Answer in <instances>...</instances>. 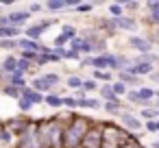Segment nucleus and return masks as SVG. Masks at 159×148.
<instances>
[{"instance_id":"obj_1","label":"nucleus","mask_w":159,"mask_h":148,"mask_svg":"<svg viewBox=\"0 0 159 148\" xmlns=\"http://www.w3.org/2000/svg\"><path fill=\"white\" fill-rule=\"evenodd\" d=\"M89 128L92 122L85 115H74L72 122H68L63 128V148H81V141Z\"/></svg>"},{"instance_id":"obj_2","label":"nucleus","mask_w":159,"mask_h":148,"mask_svg":"<svg viewBox=\"0 0 159 148\" xmlns=\"http://www.w3.org/2000/svg\"><path fill=\"white\" fill-rule=\"evenodd\" d=\"M63 128L66 124L57 120H48L39 124V139L44 148H63Z\"/></svg>"},{"instance_id":"obj_3","label":"nucleus","mask_w":159,"mask_h":148,"mask_svg":"<svg viewBox=\"0 0 159 148\" xmlns=\"http://www.w3.org/2000/svg\"><path fill=\"white\" fill-rule=\"evenodd\" d=\"M100 133H102V146L100 148H122V144L129 139V131L120 128L113 122L102 124L100 126Z\"/></svg>"},{"instance_id":"obj_4","label":"nucleus","mask_w":159,"mask_h":148,"mask_svg":"<svg viewBox=\"0 0 159 148\" xmlns=\"http://www.w3.org/2000/svg\"><path fill=\"white\" fill-rule=\"evenodd\" d=\"M102 146V133H100V126H94L85 133L83 141H81V148H100Z\"/></svg>"},{"instance_id":"obj_5","label":"nucleus","mask_w":159,"mask_h":148,"mask_svg":"<svg viewBox=\"0 0 159 148\" xmlns=\"http://www.w3.org/2000/svg\"><path fill=\"white\" fill-rule=\"evenodd\" d=\"M48 26H52V20H46V22H42V24L26 26L24 37H26V39H31V42H39V39H42V35H44V31H46Z\"/></svg>"},{"instance_id":"obj_6","label":"nucleus","mask_w":159,"mask_h":148,"mask_svg":"<svg viewBox=\"0 0 159 148\" xmlns=\"http://www.w3.org/2000/svg\"><path fill=\"white\" fill-rule=\"evenodd\" d=\"M120 120H122V124H124V131H129V133H137V131H142V126H144V122H142L137 115L126 113V111L120 113Z\"/></svg>"},{"instance_id":"obj_7","label":"nucleus","mask_w":159,"mask_h":148,"mask_svg":"<svg viewBox=\"0 0 159 148\" xmlns=\"http://www.w3.org/2000/svg\"><path fill=\"white\" fill-rule=\"evenodd\" d=\"M129 46L135 48L139 55H144V52H152V44H150V39L139 37V35H131V37H129Z\"/></svg>"},{"instance_id":"obj_8","label":"nucleus","mask_w":159,"mask_h":148,"mask_svg":"<svg viewBox=\"0 0 159 148\" xmlns=\"http://www.w3.org/2000/svg\"><path fill=\"white\" fill-rule=\"evenodd\" d=\"M9 18V26H16V29H22V24H26L31 20V13L29 11H13L7 16Z\"/></svg>"},{"instance_id":"obj_9","label":"nucleus","mask_w":159,"mask_h":148,"mask_svg":"<svg viewBox=\"0 0 159 148\" xmlns=\"http://www.w3.org/2000/svg\"><path fill=\"white\" fill-rule=\"evenodd\" d=\"M20 98L29 100L31 105H42V102H44V96H42V94H37L35 89H31L29 85H26L24 89H20Z\"/></svg>"},{"instance_id":"obj_10","label":"nucleus","mask_w":159,"mask_h":148,"mask_svg":"<svg viewBox=\"0 0 159 148\" xmlns=\"http://www.w3.org/2000/svg\"><path fill=\"white\" fill-rule=\"evenodd\" d=\"M26 126H29V120H24V118H22V120H16V118H11V120L7 122V131H9L11 135L16 133L18 137L24 133V128H26Z\"/></svg>"},{"instance_id":"obj_11","label":"nucleus","mask_w":159,"mask_h":148,"mask_svg":"<svg viewBox=\"0 0 159 148\" xmlns=\"http://www.w3.org/2000/svg\"><path fill=\"white\" fill-rule=\"evenodd\" d=\"M92 68L100 72H109V52H102L98 57H92Z\"/></svg>"},{"instance_id":"obj_12","label":"nucleus","mask_w":159,"mask_h":148,"mask_svg":"<svg viewBox=\"0 0 159 148\" xmlns=\"http://www.w3.org/2000/svg\"><path fill=\"white\" fill-rule=\"evenodd\" d=\"M31 89H35L37 94H42V96H48V94H52V87L42 78V76H37V78H33V83L29 85Z\"/></svg>"},{"instance_id":"obj_13","label":"nucleus","mask_w":159,"mask_h":148,"mask_svg":"<svg viewBox=\"0 0 159 148\" xmlns=\"http://www.w3.org/2000/svg\"><path fill=\"white\" fill-rule=\"evenodd\" d=\"M100 98H102L105 102H109V105H122L120 98L111 92V85H109V83H107V85H100Z\"/></svg>"},{"instance_id":"obj_14","label":"nucleus","mask_w":159,"mask_h":148,"mask_svg":"<svg viewBox=\"0 0 159 148\" xmlns=\"http://www.w3.org/2000/svg\"><path fill=\"white\" fill-rule=\"evenodd\" d=\"M116 26H118V29H122V31L133 33V31L137 29V22H135L131 16H122V18H118V20H116Z\"/></svg>"},{"instance_id":"obj_15","label":"nucleus","mask_w":159,"mask_h":148,"mask_svg":"<svg viewBox=\"0 0 159 148\" xmlns=\"http://www.w3.org/2000/svg\"><path fill=\"white\" fill-rule=\"evenodd\" d=\"M16 70H18V59L16 57H7L2 63H0V74H9L11 76Z\"/></svg>"},{"instance_id":"obj_16","label":"nucleus","mask_w":159,"mask_h":148,"mask_svg":"<svg viewBox=\"0 0 159 148\" xmlns=\"http://www.w3.org/2000/svg\"><path fill=\"white\" fill-rule=\"evenodd\" d=\"M102 107V102L98 100V98H92V96H85V98H81L79 100V109H100Z\"/></svg>"},{"instance_id":"obj_17","label":"nucleus","mask_w":159,"mask_h":148,"mask_svg":"<svg viewBox=\"0 0 159 148\" xmlns=\"http://www.w3.org/2000/svg\"><path fill=\"white\" fill-rule=\"evenodd\" d=\"M9 85H13V87H18V89H24L26 87V78H24V72H20V70H16L11 76H9Z\"/></svg>"},{"instance_id":"obj_18","label":"nucleus","mask_w":159,"mask_h":148,"mask_svg":"<svg viewBox=\"0 0 159 148\" xmlns=\"http://www.w3.org/2000/svg\"><path fill=\"white\" fill-rule=\"evenodd\" d=\"M22 35V29H16V26H5L0 29V39H16Z\"/></svg>"},{"instance_id":"obj_19","label":"nucleus","mask_w":159,"mask_h":148,"mask_svg":"<svg viewBox=\"0 0 159 148\" xmlns=\"http://www.w3.org/2000/svg\"><path fill=\"white\" fill-rule=\"evenodd\" d=\"M37 46H39V42H31V39H26V37H20V39H18V48H20V50L37 52Z\"/></svg>"},{"instance_id":"obj_20","label":"nucleus","mask_w":159,"mask_h":148,"mask_svg":"<svg viewBox=\"0 0 159 148\" xmlns=\"http://www.w3.org/2000/svg\"><path fill=\"white\" fill-rule=\"evenodd\" d=\"M44 102L48 105V107H52V109H59V107H63V96H59V94H48V96H44Z\"/></svg>"},{"instance_id":"obj_21","label":"nucleus","mask_w":159,"mask_h":148,"mask_svg":"<svg viewBox=\"0 0 159 148\" xmlns=\"http://www.w3.org/2000/svg\"><path fill=\"white\" fill-rule=\"evenodd\" d=\"M46 9L52 11V13H57V11L66 9V0H50V2H46Z\"/></svg>"},{"instance_id":"obj_22","label":"nucleus","mask_w":159,"mask_h":148,"mask_svg":"<svg viewBox=\"0 0 159 148\" xmlns=\"http://www.w3.org/2000/svg\"><path fill=\"white\" fill-rule=\"evenodd\" d=\"M61 35H63L68 42H72V39H76V29L70 26V24H63V26H61Z\"/></svg>"},{"instance_id":"obj_23","label":"nucleus","mask_w":159,"mask_h":148,"mask_svg":"<svg viewBox=\"0 0 159 148\" xmlns=\"http://www.w3.org/2000/svg\"><path fill=\"white\" fill-rule=\"evenodd\" d=\"M109 85H111V92H113L118 98H120V96H126V92H129V89H126V85H124V83H120V81L109 83Z\"/></svg>"},{"instance_id":"obj_24","label":"nucleus","mask_w":159,"mask_h":148,"mask_svg":"<svg viewBox=\"0 0 159 148\" xmlns=\"http://www.w3.org/2000/svg\"><path fill=\"white\" fill-rule=\"evenodd\" d=\"M109 13H111V18H113V20H118V18H122V16H124V9H122V5H120V2H113V5H109Z\"/></svg>"},{"instance_id":"obj_25","label":"nucleus","mask_w":159,"mask_h":148,"mask_svg":"<svg viewBox=\"0 0 159 148\" xmlns=\"http://www.w3.org/2000/svg\"><path fill=\"white\" fill-rule=\"evenodd\" d=\"M92 78H94L96 83H98V81H102V83L107 85V83H111V72H100V70H94V76H92Z\"/></svg>"},{"instance_id":"obj_26","label":"nucleus","mask_w":159,"mask_h":148,"mask_svg":"<svg viewBox=\"0 0 159 148\" xmlns=\"http://www.w3.org/2000/svg\"><path fill=\"white\" fill-rule=\"evenodd\" d=\"M100 26H102V29H105L109 35H113V33L118 31V26H116V20H113V18H109V20H102V22H100Z\"/></svg>"},{"instance_id":"obj_27","label":"nucleus","mask_w":159,"mask_h":148,"mask_svg":"<svg viewBox=\"0 0 159 148\" xmlns=\"http://www.w3.org/2000/svg\"><path fill=\"white\" fill-rule=\"evenodd\" d=\"M137 76H133V74H129V72H120V83H124V85H137Z\"/></svg>"},{"instance_id":"obj_28","label":"nucleus","mask_w":159,"mask_h":148,"mask_svg":"<svg viewBox=\"0 0 159 148\" xmlns=\"http://www.w3.org/2000/svg\"><path fill=\"white\" fill-rule=\"evenodd\" d=\"M122 148H142V144H139V139H137L133 133H129V139L122 144Z\"/></svg>"},{"instance_id":"obj_29","label":"nucleus","mask_w":159,"mask_h":148,"mask_svg":"<svg viewBox=\"0 0 159 148\" xmlns=\"http://www.w3.org/2000/svg\"><path fill=\"white\" fill-rule=\"evenodd\" d=\"M102 109H105L107 113H111V115H120V113H122V105H109V102H105Z\"/></svg>"},{"instance_id":"obj_30","label":"nucleus","mask_w":159,"mask_h":148,"mask_svg":"<svg viewBox=\"0 0 159 148\" xmlns=\"http://www.w3.org/2000/svg\"><path fill=\"white\" fill-rule=\"evenodd\" d=\"M100 85L94 81V78H87V81H83V85H81V89L83 92H94V89H98Z\"/></svg>"},{"instance_id":"obj_31","label":"nucleus","mask_w":159,"mask_h":148,"mask_svg":"<svg viewBox=\"0 0 159 148\" xmlns=\"http://www.w3.org/2000/svg\"><path fill=\"white\" fill-rule=\"evenodd\" d=\"M2 94H5V96H9V98H20V89H18V87H13V85H5Z\"/></svg>"},{"instance_id":"obj_32","label":"nucleus","mask_w":159,"mask_h":148,"mask_svg":"<svg viewBox=\"0 0 159 148\" xmlns=\"http://www.w3.org/2000/svg\"><path fill=\"white\" fill-rule=\"evenodd\" d=\"M63 107L68 109H79V100L74 96H63Z\"/></svg>"},{"instance_id":"obj_33","label":"nucleus","mask_w":159,"mask_h":148,"mask_svg":"<svg viewBox=\"0 0 159 148\" xmlns=\"http://www.w3.org/2000/svg\"><path fill=\"white\" fill-rule=\"evenodd\" d=\"M0 48L2 50H13V48H18V42L16 39H0Z\"/></svg>"},{"instance_id":"obj_34","label":"nucleus","mask_w":159,"mask_h":148,"mask_svg":"<svg viewBox=\"0 0 159 148\" xmlns=\"http://www.w3.org/2000/svg\"><path fill=\"white\" fill-rule=\"evenodd\" d=\"M66 85H68V87H72V89H81V85H83V81H81L79 76H70V78L66 81Z\"/></svg>"},{"instance_id":"obj_35","label":"nucleus","mask_w":159,"mask_h":148,"mask_svg":"<svg viewBox=\"0 0 159 148\" xmlns=\"http://www.w3.org/2000/svg\"><path fill=\"white\" fill-rule=\"evenodd\" d=\"M139 118H142V120H146V122H150V120H155V118H157V113H155V109H142Z\"/></svg>"},{"instance_id":"obj_36","label":"nucleus","mask_w":159,"mask_h":148,"mask_svg":"<svg viewBox=\"0 0 159 148\" xmlns=\"http://www.w3.org/2000/svg\"><path fill=\"white\" fill-rule=\"evenodd\" d=\"M79 52H81V55H92V44H89L85 37L81 39V48H79Z\"/></svg>"},{"instance_id":"obj_37","label":"nucleus","mask_w":159,"mask_h":148,"mask_svg":"<svg viewBox=\"0 0 159 148\" xmlns=\"http://www.w3.org/2000/svg\"><path fill=\"white\" fill-rule=\"evenodd\" d=\"M42 78H44L50 87H52V85H59V81H61V78H59V74H44Z\"/></svg>"},{"instance_id":"obj_38","label":"nucleus","mask_w":159,"mask_h":148,"mask_svg":"<svg viewBox=\"0 0 159 148\" xmlns=\"http://www.w3.org/2000/svg\"><path fill=\"white\" fill-rule=\"evenodd\" d=\"M11 139H13V135L7 128H0V144H9Z\"/></svg>"},{"instance_id":"obj_39","label":"nucleus","mask_w":159,"mask_h":148,"mask_svg":"<svg viewBox=\"0 0 159 148\" xmlns=\"http://www.w3.org/2000/svg\"><path fill=\"white\" fill-rule=\"evenodd\" d=\"M126 100L129 102H133V105H142V100H139V96H137V92H126Z\"/></svg>"},{"instance_id":"obj_40","label":"nucleus","mask_w":159,"mask_h":148,"mask_svg":"<svg viewBox=\"0 0 159 148\" xmlns=\"http://www.w3.org/2000/svg\"><path fill=\"white\" fill-rule=\"evenodd\" d=\"M63 59H70V61H81V52H76V50H70L68 48V52H66V57Z\"/></svg>"},{"instance_id":"obj_41","label":"nucleus","mask_w":159,"mask_h":148,"mask_svg":"<svg viewBox=\"0 0 159 148\" xmlns=\"http://www.w3.org/2000/svg\"><path fill=\"white\" fill-rule=\"evenodd\" d=\"M18 107H20V111H31L33 109V105L29 100H24V98H18Z\"/></svg>"},{"instance_id":"obj_42","label":"nucleus","mask_w":159,"mask_h":148,"mask_svg":"<svg viewBox=\"0 0 159 148\" xmlns=\"http://www.w3.org/2000/svg\"><path fill=\"white\" fill-rule=\"evenodd\" d=\"M92 9H94V5H89V2H81V5L76 7V11H79V13H89Z\"/></svg>"},{"instance_id":"obj_43","label":"nucleus","mask_w":159,"mask_h":148,"mask_svg":"<svg viewBox=\"0 0 159 148\" xmlns=\"http://www.w3.org/2000/svg\"><path fill=\"white\" fill-rule=\"evenodd\" d=\"M18 70L20 72H26V70H31V63L24 61V59H18Z\"/></svg>"},{"instance_id":"obj_44","label":"nucleus","mask_w":159,"mask_h":148,"mask_svg":"<svg viewBox=\"0 0 159 148\" xmlns=\"http://www.w3.org/2000/svg\"><path fill=\"white\" fill-rule=\"evenodd\" d=\"M120 5H122V9H129V11H133V9L139 7V2H133V0H131V2H120Z\"/></svg>"},{"instance_id":"obj_45","label":"nucleus","mask_w":159,"mask_h":148,"mask_svg":"<svg viewBox=\"0 0 159 148\" xmlns=\"http://www.w3.org/2000/svg\"><path fill=\"white\" fill-rule=\"evenodd\" d=\"M42 9H44V5H39V2H33V5L29 7V13L33 16V13H37V11H42Z\"/></svg>"},{"instance_id":"obj_46","label":"nucleus","mask_w":159,"mask_h":148,"mask_svg":"<svg viewBox=\"0 0 159 148\" xmlns=\"http://www.w3.org/2000/svg\"><path fill=\"white\" fill-rule=\"evenodd\" d=\"M35 63H37V65H46V63H50V61H48V55H37Z\"/></svg>"},{"instance_id":"obj_47","label":"nucleus","mask_w":159,"mask_h":148,"mask_svg":"<svg viewBox=\"0 0 159 148\" xmlns=\"http://www.w3.org/2000/svg\"><path fill=\"white\" fill-rule=\"evenodd\" d=\"M144 126H146V131H148V133H159V131H157V124H155V120H150V122H146Z\"/></svg>"},{"instance_id":"obj_48","label":"nucleus","mask_w":159,"mask_h":148,"mask_svg":"<svg viewBox=\"0 0 159 148\" xmlns=\"http://www.w3.org/2000/svg\"><path fill=\"white\" fill-rule=\"evenodd\" d=\"M148 20H150L152 24H159V9H157V11H150V16H148Z\"/></svg>"},{"instance_id":"obj_49","label":"nucleus","mask_w":159,"mask_h":148,"mask_svg":"<svg viewBox=\"0 0 159 148\" xmlns=\"http://www.w3.org/2000/svg\"><path fill=\"white\" fill-rule=\"evenodd\" d=\"M5 26H9V18L7 16H0V29H5Z\"/></svg>"},{"instance_id":"obj_50","label":"nucleus","mask_w":159,"mask_h":148,"mask_svg":"<svg viewBox=\"0 0 159 148\" xmlns=\"http://www.w3.org/2000/svg\"><path fill=\"white\" fill-rule=\"evenodd\" d=\"M81 65H83V68L92 65V57H83V59H81Z\"/></svg>"},{"instance_id":"obj_51","label":"nucleus","mask_w":159,"mask_h":148,"mask_svg":"<svg viewBox=\"0 0 159 148\" xmlns=\"http://www.w3.org/2000/svg\"><path fill=\"white\" fill-rule=\"evenodd\" d=\"M150 78H152V81H155V83H159V72H157V70H155V72H152V74H150Z\"/></svg>"},{"instance_id":"obj_52","label":"nucleus","mask_w":159,"mask_h":148,"mask_svg":"<svg viewBox=\"0 0 159 148\" xmlns=\"http://www.w3.org/2000/svg\"><path fill=\"white\" fill-rule=\"evenodd\" d=\"M155 124H157V131H159V118H157V120H155Z\"/></svg>"},{"instance_id":"obj_53","label":"nucleus","mask_w":159,"mask_h":148,"mask_svg":"<svg viewBox=\"0 0 159 148\" xmlns=\"http://www.w3.org/2000/svg\"><path fill=\"white\" fill-rule=\"evenodd\" d=\"M152 148H159V141H155V144H152Z\"/></svg>"},{"instance_id":"obj_54","label":"nucleus","mask_w":159,"mask_h":148,"mask_svg":"<svg viewBox=\"0 0 159 148\" xmlns=\"http://www.w3.org/2000/svg\"><path fill=\"white\" fill-rule=\"evenodd\" d=\"M155 113H157V118H159V107H157V109H155Z\"/></svg>"},{"instance_id":"obj_55","label":"nucleus","mask_w":159,"mask_h":148,"mask_svg":"<svg viewBox=\"0 0 159 148\" xmlns=\"http://www.w3.org/2000/svg\"><path fill=\"white\" fill-rule=\"evenodd\" d=\"M157 37H159V29H157Z\"/></svg>"},{"instance_id":"obj_56","label":"nucleus","mask_w":159,"mask_h":148,"mask_svg":"<svg viewBox=\"0 0 159 148\" xmlns=\"http://www.w3.org/2000/svg\"><path fill=\"white\" fill-rule=\"evenodd\" d=\"M0 78H2V74H0Z\"/></svg>"},{"instance_id":"obj_57","label":"nucleus","mask_w":159,"mask_h":148,"mask_svg":"<svg viewBox=\"0 0 159 148\" xmlns=\"http://www.w3.org/2000/svg\"><path fill=\"white\" fill-rule=\"evenodd\" d=\"M157 141H159V139H157Z\"/></svg>"}]
</instances>
